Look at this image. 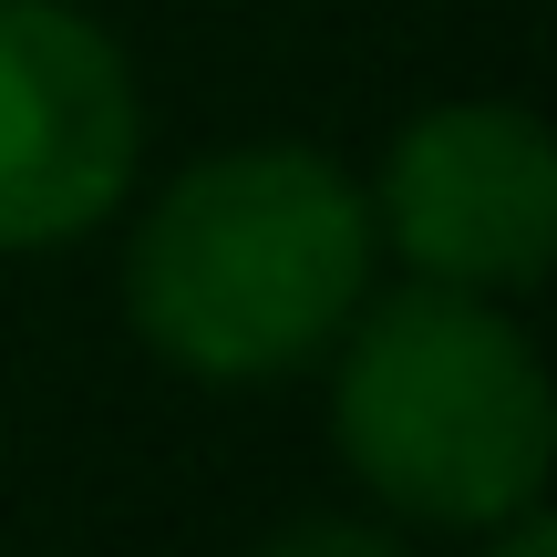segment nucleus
Listing matches in <instances>:
<instances>
[{"label":"nucleus","instance_id":"1","mask_svg":"<svg viewBox=\"0 0 557 557\" xmlns=\"http://www.w3.org/2000/svg\"><path fill=\"white\" fill-rule=\"evenodd\" d=\"M382 238L341 156L289 135L218 145L145 197L124 238V320L165 372L207 393L299 382L372 299Z\"/></svg>","mask_w":557,"mask_h":557},{"label":"nucleus","instance_id":"2","mask_svg":"<svg viewBox=\"0 0 557 557\" xmlns=\"http://www.w3.org/2000/svg\"><path fill=\"white\" fill-rule=\"evenodd\" d=\"M320 361H331V444L382 517L485 537L547 506L557 403L506 299L444 278L372 289Z\"/></svg>","mask_w":557,"mask_h":557},{"label":"nucleus","instance_id":"3","mask_svg":"<svg viewBox=\"0 0 557 557\" xmlns=\"http://www.w3.org/2000/svg\"><path fill=\"white\" fill-rule=\"evenodd\" d=\"M145 186V83L83 0H0V259L114 227Z\"/></svg>","mask_w":557,"mask_h":557},{"label":"nucleus","instance_id":"4","mask_svg":"<svg viewBox=\"0 0 557 557\" xmlns=\"http://www.w3.org/2000/svg\"><path fill=\"white\" fill-rule=\"evenodd\" d=\"M361 197L372 238L413 278L517 299L557 269V145L517 94H444L403 114Z\"/></svg>","mask_w":557,"mask_h":557},{"label":"nucleus","instance_id":"5","mask_svg":"<svg viewBox=\"0 0 557 557\" xmlns=\"http://www.w3.org/2000/svg\"><path fill=\"white\" fill-rule=\"evenodd\" d=\"M248 557H413V547L393 537V517H289Z\"/></svg>","mask_w":557,"mask_h":557},{"label":"nucleus","instance_id":"6","mask_svg":"<svg viewBox=\"0 0 557 557\" xmlns=\"http://www.w3.org/2000/svg\"><path fill=\"white\" fill-rule=\"evenodd\" d=\"M475 557H557V527H547V506H527V517L485 527V547H475Z\"/></svg>","mask_w":557,"mask_h":557}]
</instances>
